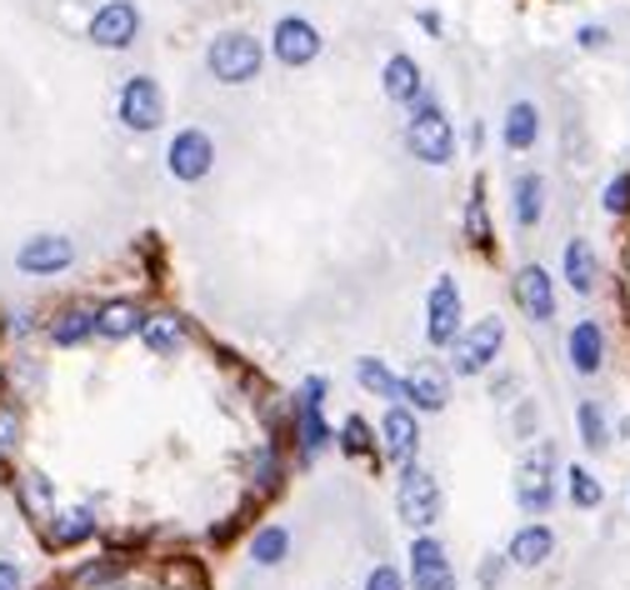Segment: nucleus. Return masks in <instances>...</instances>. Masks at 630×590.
I'll use <instances>...</instances> for the list:
<instances>
[{"mask_svg":"<svg viewBox=\"0 0 630 590\" xmlns=\"http://www.w3.org/2000/svg\"><path fill=\"white\" fill-rule=\"evenodd\" d=\"M626 276H630V240H626Z\"/></svg>","mask_w":630,"mask_h":590,"instance_id":"obj_45","label":"nucleus"},{"mask_svg":"<svg viewBox=\"0 0 630 590\" xmlns=\"http://www.w3.org/2000/svg\"><path fill=\"white\" fill-rule=\"evenodd\" d=\"M76 266V240L60 236V230H40V236L20 240L16 250V270L20 276H66V270Z\"/></svg>","mask_w":630,"mask_h":590,"instance_id":"obj_10","label":"nucleus"},{"mask_svg":"<svg viewBox=\"0 0 630 590\" xmlns=\"http://www.w3.org/2000/svg\"><path fill=\"white\" fill-rule=\"evenodd\" d=\"M380 90H386V100H396V106H416V96L426 90V76H420V66L406 56V50H396V56L386 60V70H380Z\"/></svg>","mask_w":630,"mask_h":590,"instance_id":"obj_28","label":"nucleus"},{"mask_svg":"<svg viewBox=\"0 0 630 590\" xmlns=\"http://www.w3.org/2000/svg\"><path fill=\"white\" fill-rule=\"evenodd\" d=\"M116 120L130 136H150L166 126V90L156 76H126V86L116 90Z\"/></svg>","mask_w":630,"mask_h":590,"instance_id":"obj_7","label":"nucleus"},{"mask_svg":"<svg viewBox=\"0 0 630 590\" xmlns=\"http://www.w3.org/2000/svg\"><path fill=\"white\" fill-rule=\"evenodd\" d=\"M500 346H506V320H500V316H480L476 326L466 320V330L450 340V360H446V366L456 370V376H486V370L496 366Z\"/></svg>","mask_w":630,"mask_h":590,"instance_id":"obj_6","label":"nucleus"},{"mask_svg":"<svg viewBox=\"0 0 630 590\" xmlns=\"http://www.w3.org/2000/svg\"><path fill=\"white\" fill-rule=\"evenodd\" d=\"M466 330V300H460L456 276H436L426 296V340L430 350H450V340Z\"/></svg>","mask_w":630,"mask_h":590,"instance_id":"obj_8","label":"nucleus"},{"mask_svg":"<svg viewBox=\"0 0 630 590\" xmlns=\"http://www.w3.org/2000/svg\"><path fill=\"white\" fill-rule=\"evenodd\" d=\"M576 46L580 50H606L610 46V30L606 26H580L576 30Z\"/></svg>","mask_w":630,"mask_h":590,"instance_id":"obj_40","label":"nucleus"},{"mask_svg":"<svg viewBox=\"0 0 630 590\" xmlns=\"http://www.w3.org/2000/svg\"><path fill=\"white\" fill-rule=\"evenodd\" d=\"M20 446H26V410L10 396H0V470L20 456Z\"/></svg>","mask_w":630,"mask_h":590,"instance_id":"obj_34","label":"nucleus"},{"mask_svg":"<svg viewBox=\"0 0 630 590\" xmlns=\"http://www.w3.org/2000/svg\"><path fill=\"white\" fill-rule=\"evenodd\" d=\"M360 590H410V580L400 576L396 566H376V570L366 576V586H360Z\"/></svg>","mask_w":630,"mask_h":590,"instance_id":"obj_38","label":"nucleus"},{"mask_svg":"<svg viewBox=\"0 0 630 590\" xmlns=\"http://www.w3.org/2000/svg\"><path fill=\"white\" fill-rule=\"evenodd\" d=\"M530 426H536V406L526 400V406H520V416H516V430H520V436H530Z\"/></svg>","mask_w":630,"mask_h":590,"instance_id":"obj_43","label":"nucleus"},{"mask_svg":"<svg viewBox=\"0 0 630 590\" xmlns=\"http://www.w3.org/2000/svg\"><path fill=\"white\" fill-rule=\"evenodd\" d=\"M440 506H446V500H440V480L430 476L426 466H416V460H410V466L396 470V516L406 520L416 536L436 526Z\"/></svg>","mask_w":630,"mask_h":590,"instance_id":"obj_5","label":"nucleus"},{"mask_svg":"<svg viewBox=\"0 0 630 590\" xmlns=\"http://www.w3.org/2000/svg\"><path fill=\"white\" fill-rule=\"evenodd\" d=\"M410 586L416 590H456V566H450L446 546H440L430 530H420L416 540H410Z\"/></svg>","mask_w":630,"mask_h":590,"instance_id":"obj_16","label":"nucleus"},{"mask_svg":"<svg viewBox=\"0 0 630 590\" xmlns=\"http://www.w3.org/2000/svg\"><path fill=\"white\" fill-rule=\"evenodd\" d=\"M460 236H466L470 250L480 256H496V226H490V200H486V180H476L466 196V210H460Z\"/></svg>","mask_w":630,"mask_h":590,"instance_id":"obj_26","label":"nucleus"},{"mask_svg":"<svg viewBox=\"0 0 630 590\" xmlns=\"http://www.w3.org/2000/svg\"><path fill=\"white\" fill-rule=\"evenodd\" d=\"M136 36H140L136 0H106V6L90 16V26H86V40H90V46H100V50H130V46H136Z\"/></svg>","mask_w":630,"mask_h":590,"instance_id":"obj_13","label":"nucleus"},{"mask_svg":"<svg viewBox=\"0 0 630 590\" xmlns=\"http://www.w3.org/2000/svg\"><path fill=\"white\" fill-rule=\"evenodd\" d=\"M196 340V330H190V320L180 316V310H170V306H156V310H146V326H140V346L150 350L156 360H176L180 350Z\"/></svg>","mask_w":630,"mask_h":590,"instance_id":"obj_17","label":"nucleus"},{"mask_svg":"<svg viewBox=\"0 0 630 590\" xmlns=\"http://www.w3.org/2000/svg\"><path fill=\"white\" fill-rule=\"evenodd\" d=\"M376 430H380V460H390L396 470L420 456V416L406 400H400V406H386Z\"/></svg>","mask_w":630,"mask_h":590,"instance_id":"obj_15","label":"nucleus"},{"mask_svg":"<svg viewBox=\"0 0 630 590\" xmlns=\"http://www.w3.org/2000/svg\"><path fill=\"white\" fill-rule=\"evenodd\" d=\"M286 490V440H260L246 456V496L250 506H266Z\"/></svg>","mask_w":630,"mask_h":590,"instance_id":"obj_14","label":"nucleus"},{"mask_svg":"<svg viewBox=\"0 0 630 590\" xmlns=\"http://www.w3.org/2000/svg\"><path fill=\"white\" fill-rule=\"evenodd\" d=\"M0 396H6V360H0Z\"/></svg>","mask_w":630,"mask_h":590,"instance_id":"obj_44","label":"nucleus"},{"mask_svg":"<svg viewBox=\"0 0 630 590\" xmlns=\"http://www.w3.org/2000/svg\"><path fill=\"white\" fill-rule=\"evenodd\" d=\"M120 576H126V556H120V550H110V556H90V560H80V566L70 570V590L116 586Z\"/></svg>","mask_w":630,"mask_h":590,"instance_id":"obj_32","label":"nucleus"},{"mask_svg":"<svg viewBox=\"0 0 630 590\" xmlns=\"http://www.w3.org/2000/svg\"><path fill=\"white\" fill-rule=\"evenodd\" d=\"M510 296H516V310L530 326H550L556 320V276L546 266H536V260L510 276Z\"/></svg>","mask_w":630,"mask_h":590,"instance_id":"obj_12","label":"nucleus"},{"mask_svg":"<svg viewBox=\"0 0 630 590\" xmlns=\"http://www.w3.org/2000/svg\"><path fill=\"white\" fill-rule=\"evenodd\" d=\"M10 490H16L20 516H26L36 530H46V526H50V516L60 510V500H56V480H50L46 470H36V466L16 470V476H10Z\"/></svg>","mask_w":630,"mask_h":590,"instance_id":"obj_20","label":"nucleus"},{"mask_svg":"<svg viewBox=\"0 0 630 590\" xmlns=\"http://www.w3.org/2000/svg\"><path fill=\"white\" fill-rule=\"evenodd\" d=\"M406 146L410 156L420 160V166H450L456 160V126H450L446 106H440L436 96H430V86L416 96V106H410V120H406Z\"/></svg>","mask_w":630,"mask_h":590,"instance_id":"obj_2","label":"nucleus"},{"mask_svg":"<svg viewBox=\"0 0 630 590\" xmlns=\"http://www.w3.org/2000/svg\"><path fill=\"white\" fill-rule=\"evenodd\" d=\"M320 46H326V40H320V30L310 26L306 16H280L276 30H270V50H276V60L290 70L310 66V60L320 56Z\"/></svg>","mask_w":630,"mask_h":590,"instance_id":"obj_18","label":"nucleus"},{"mask_svg":"<svg viewBox=\"0 0 630 590\" xmlns=\"http://www.w3.org/2000/svg\"><path fill=\"white\" fill-rule=\"evenodd\" d=\"M286 556H290V530L280 526V520H266V526L250 536V560H256V566H280Z\"/></svg>","mask_w":630,"mask_h":590,"instance_id":"obj_33","label":"nucleus"},{"mask_svg":"<svg viewBox=\"0 0 630 590\" xmlns=\"http://www.w3.org/2000/svg\"><path fill=\"white\" fill-rule=\"evenodd\" d=\"M576 430H580V446L586 450H606L610 446V420H606V406L600 400H580L576 406Z\"/></svg>","mask_w":630,"mask_h":590,"instance_id":"obj_35","label":"nucleus"},{"mask_svg":"<svg viewBox=\"0 0 630 590\" xmlns=\"http://www.w3.org/2000/svg\"><path fill=\"white\" fill-rule=\"evenodd\" d=\"M560 450L556 440H530L526 456L516 460V476H510V490H516V506L526 516H546L556 506V486H560Z\"/></svg>","mask_w":630,"mask_h":590,"instance_id":"obj_3","label":"nucleus"},{"mask_svg":"<svg viewBox=\"0 0 630 590\" xmlns=\"http://www.w3.org/2000/svg\"><path fill=\"white\" fill-rule=\"evenodd\" d=\"M600 206H606V216H616V220L630 216V170H620V176L600 190Z\"/></svg>","mask_w":630,"mask_h":590,"instance_id":"obj_37","label":"nucleus"},{"mask_svg":"<svg viewBox=\"0 0 630 590\" xmlns=\"http://www.w3.org/2000/svg\"><path fill=\"white\" fill-rule=\"evenodd\" d=\"M500 140H506V150H536V140H540V106L536 100H516V106L506 110Z\"/></svg>","mask_w":630,"mask_h":590,"instance_id":"obj_30","label":"nucleus"},{"mask_svg":"<svg viewBox=\"0 0 630 590\" xmlns=\"http://www.w3.org/2000/svg\"><path fill=\"white\" fill-rule=\"evenodd\" d=\"M450 390H456V370L446 360H420L406 376V406L416 416H440L450 406Z\"/></svg>","mask_w":630,"mask_h":590,"instance_id":"obj_11","label":"nucleus"},{"mask_svg":"<svg viewBox=\"0 0 630 590\" xmlns=\"http://www.w3.org/2000/svg\"><path fill=\"white\" fill-rule=\"evenodd\" d=\"M96 536H100V520H96V510L90 506H60L56 516H50V526L40 530L46 550H56V556H66V550H86Z\"/></svg>","mask_w":630,"mask_h":590,"instance_id":"obj_19","label":"nucleus"},{"mask_svg":"<svg viewBox=\"0 0 630 590\" xmlns=\"http://www.w3.org/2000/svg\"><path fill=\"white\" fill-rule=\"evenodd\" d=\"M266 66V50H260L256 36L246 30H220L206 50V70L220 80V86H250Z\"/></svg>","mask_w":630,"mask_h":590,"instance_id":"obj_4","label":"nucleus"},{"mask_svg":"<svg viewBox=\"0 0 630 590\" xmlns=\"http://www.w3.org/2000/svg\"><path fill=\"white\" fill-rule=\"evenodd\" d=\"M166 170L180 186H200L216 170V140H210V130H200V126L176 130L166 146Z\"/></svg>","mask_w":630,"mask_h":590,"instance_id":"obj_9","label":"nucleus"},{"mask_svg":"<svg viewBox=\"0 0 630 590\" xmlns=\"http://www.w3.org/2000/svg\"><path fill=\"white\" fill-rule=\"evenodd\" d=\"M566 356L576 376H600L606 370V326L600 320H576L566 336Z\"/></svg>","mask_w":630,"mask_h":590,"instance_id":"obj_23","label":"nucleus"},{"mask_svg":"<svg viewBox=\"0 0 630 590\" xmlns=\"http://www.w3.org/2000/svg\"><path fill=\"white\" fill-rule=\"evenodd\" d=\"M560 280H566L576 296H596V286H600V256H596V246H590L586 236L566 240V250H560Z\"/></svg>","mask_w":630,"mask_h":590,"instance_id":"obj_25","label":"nucleus"},{"mask_svg":"<svg viewBox=\"0 0 630 590\" xmlns=\"http://www.w3.org/2000/svg\"><path fill=\"white\" fill-rule=\"evenodd\" d=\"M566 496L576 510H596L600 500H606V486L596 480V470L590 466H566Z\"/></svg>","mask_w":630,"mask_h":590,"instance_id":"obj_36","label":"nucleus"},{"mask_svg":"<svg viewBox=\"0 0 630 590\" xmlns=\"http://www.w3.org/2000/svg\"><path fill=\"white\" fill-rule=\"evenodd\" d=\"M356 386L366 390V396L390 400V406H400V400H406V376H396V370H390L380 356H360L356 360Z\"/></svg>","mask_w":630,"mask_h":590,"instance_id":"obj_29","label":"nucleus"},{"mask_svg":"<svg viewBox=\"0 0 630 590\" xmlns=\"http://www.w3.org/2000/svg\"><path fill=\"white\" fill-rule=\"evenodd\" d=\"M0 590H26V570L16 560H0Z\"/></svg>","mask_w":630,"mask_h":590,"instance_id":"obj_41","label":"nucleus"},{"mask_svg":"<svg viewBox=\"0 0 630 590\" xmlns=\"http://www.w3.org/2000/svg\"><path fill=\"white\" fill-rule=\"evenodd\" d=\"M326 396H330V380L326 376H306L300 390L290 396V430H286V446H296V466H310L316 456H326L336 446V426L326 420Z\"/></svg>","mask_w":630,"mask_h":590,"instance_id":"obj_1","label":"nucleus"},{"mask_svg":"<svg viewBox=\"0 0 630 590\" xmlns=\"http://www.w3.org/2000/svg\"><path fill=\"white\" fill-rule=\"evenodd\" d=\"M336 446L346 450L350 460H380V430L370 426L366 416H346L336 426Z\"/></svg>","mask_w":630,"mask_h":590,"instance_id":"obj_31","label":"nucleus"},{"mask_svg":"<svg viewBox=\"0 0 630 590\" xmlns=\"http://www.w3.org/2000/svg\"><path fill=\"white\" fill-rule=\"evenodd\" d=\"M46 340L56 350H80L96 340V306L90 300H66L46 316Z\"/></svg>","mask_w":630,"mask_h":590,"instance_id":"obj_21","label":"nucleus"},{"mask_svg":"<svg viewBox=\"0 0 630 590\" xmlns=\"http://www.w3.org/2000/svg\"><path fill=\"white\" fill-rule=\"evenodd\" d=\"M510 220H516L520 230H536L540 220H546V176L520 170V176L510 180Z\"/></svg>","mask_w":630,"mask_h":590,"instance_id":"obj_27","label":"nucleus"},{"mask_svg":"<svg viewBox=\"0 0 630 590\" xmlns=\"http://www.w3.org/2000/svg\"><path fill=\"white\" fill-rule=\"evenodd\" d=\"M140 326H146V306L130 296L100 300L96 306V340L106 346H126V340H140Z\"/></svg>","mask_w":630,"mask_h":590,"instance_id":"obj_22","label":"nucleus"},{"mask_svg":"<svg viewBox=\"0 0 630 590\" xmlns=\"http://www.w3.org/2000/svg\"><path fill=\"white\" fill-rule=\"evenodd\" d=\"M506 566H510L506 550H500V556H486V560H480V586L496 590V586H500V576H506Z\"/></svg>","mask_w":630,"mask_h":590,"instance_id":"obj_39","label":"nucleus"},{"mask_svg":"<svg viewBox=\"0 0 630 590\" xmlns=\"http://www.w3.org/2000/svg\"><path fill=\"white\" fill-rule=\"evenodd\" d=\"M550 556H556V530H550L546 520H526V526L506 540V560L510 566H520V570L546 566Z\"/></svg>","mask_w":630,"mask_h":590,"instance_id":"obj_24","label":"nucleus"},{"mask_svg":"<svg viewBox=\"0 0 630 590\" xmlns=\"http://www.w3.org/2000/svg\"><path fill=\"white\" fill-rule=\"evenodd\" d=\"M416 26H420V30H426V36H436V40H440V36H446V20H440V16H436V10H416Z\"/></svg>","mask_w":630,"mask_h":590,"instance_id":"obj_42","label":"nucleus"}]
</instances>
